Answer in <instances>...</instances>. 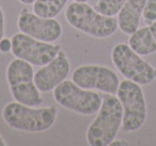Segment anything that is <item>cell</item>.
Segmentation results:
<instances>
[{"label":"cell","mask_w":156,"mask_h":146,"mask_svg":"<svg viewBox=\"0 0 156 146\" xmlns=\"http://www.w3.org/2000/svg\"><path fill=\"white\" fill-rule=\"evenodd\" d=\"M58 115L57 107H34L17 101L5 104L2 118L12 129L25 132H44L54 126Z\"/></svg>","instance_id":"obj_1"},{"label":"cell","mask_w":156,"mask_h":146,"mask_svg":"<svg viewBox=\"0 0 156 146\" xmlns=\"http://www.w3.org/2000/svg\"><path fill=\"white\" fill-rule=\"evenodd\" d=\"M123 124V107L119 98L107 94L103 103L87 129L86 140L90 146H108L115 141Z\"/></svg>","instance_id":"obj_2"},{"label":"cell","mask_w":156,"mask_h":146,"mask_svg":"<svg viewBox=\"0 0 156 146\" xmlns=\"http://www.w3.org/2000/svg\"><path fill=\"white\" fill-rule=\"evenodd\" d=\"M65 18L73 28L98 39H105L118 30V20L96 11L87 2L69 3L65 10Z\"/></svg>","instance_id":"obj_3"},{"label":"cell","mask_w":156,"mask_h":146,"mask_svg":"<svg viewBox=\"0 0 156 146\" xmlns=\"http://www.w3.org/2000/svg\"><path fill=\"white\" fill-rule=\"evenodd\" d=\"M32 65L20 58H15L7 68V81L15 101L29 107H40L44 99L34 83Z\"/></svg>","instance_id":"obj_4"},{"label":"cell","mask_w":156,"mask_h":146,"mask_svg":"<svg viewBox=\"0 0 156 146\" xmlns=\"http://www.w3.org/2000/svg\"><path fill=\"white\" fill-rule=\"evenodd\" d=\"M111 60L126 80L141 86L150 85L156 80V68L142 59L127 43H118L113 46Z\"/></svg>","instance_id":"obj_5"},{"label":"cell","mask_w":156,"mask_h":146,"mask_svg":"<svg viewBox=\"0 0 156 146\" xmlns=\"http://www.w3.org/2000/svg\"><path fill=\"white\" fill-rule=\"evenodd\" d=\"M117 97L123 107L124 132H135L142 128L147 120V109L141 85L125 79L120 82Z\"/></svg>","instance_id":"obj_6"},{"label":"cell","mask_w":156,"mask_h":146,"mask_svg":"<svg viewBox=\"0 0 156 146\" xmlns=\"http://www.w3.org/2000/svg\"><path fill=\"white\" fill-rule=\"evenodd\" d=\"M52 94L59 105L85 116L98 113L103 103V98L98 92L81 88L73 81L66 80L59 84Z\"/></svg>","instance_id":"obj_7"},{"label":"cell","mask_w":156,"mask_h":146,"mask_svg":"<svg viewBox=\"0 0 156 146\" xmlns=\"http://www.w3.org/2000/svg\"><path fill=\"white\" fill-rule=\"evenodd\" d=\"M11 39V52L15 58H20L37 67L49 63L61 51L58 44L41 41L23 32L15 33Z\"/></svg>","instance_id":"obj_8"},{"label":"cell","mask_w":156,"mask_h":146,"mask_svg":"<svg viewBox=\"0 0 156 146\" xmlns=\"http://www.w3.org/2000/svg\"><path fill=\"white\" fill-rule=\"evenodd\" d=\"M72 81L81 88L115 95L120 85L119 77L112 69L100 65H83L72 73Z\"/></svg>","instance_id":"obj_9"},{"label":"cell","mask_w":156,"mask_h":146,"mask_svg":"<svg viewBox=\"0 0 156 146\" xmlns=\"http://www.w3.org/2000/svg\"><path fill=\"white\" fill-rule=\"evenodd\" d=\"M17 27L20 32L28 35L34 39L54 43L62 36V25L55 18L39 16L23 8L17 18Z\"/></svg>","instance_id":"obj_10"},{"label":"cell","mask_w":156,"mask_h":146,"mask_svg":"<svg viewBox=\"0 0 156 146\" xmlns=\"http://www.w3.org/2000/svg\"><path fill=\"white\" fill-rule=\"evenodd\" d=\"M71 63L69 58L63 51H60L56 58L34 73L35 86L41 92H49L67 79Z\"/></svg>","instance_id":"obj_11"},{"label":"cell","mask_w":156,"mask_h":146,"mask_svg":"<svg viewBox=\"0 0 156 146\" xmlns=\"http://www.w3.org/2000/svg\"><path fill=\"white\" fill-rule=\"evenodd\" d=\"M147 0H127L118 13V26L125 35L130 36L139 28Z\"/></svg>","instance_id":"obj_12"},{"label":"cell","mask_w":156,"mask_h":146,"mask_svg":"<svg viewBox=\"0 0 156 146\" xmlns=\"http://www.w3.org/2000/svg\"><path fill=\"white\" fill-rule=\"evenodd\" d=\"M128 45L140 56H150L156 53V21L138 28L129 36Z\"/></svg>","instance_id":"obj_13"},{"label":"cell","mask_w":156,"mask_h":146,"mask_svg":"<svg viewBox=\"0 0 156 146\" xmlns=\"http://www.w3.org/2000/svg\"><path fill=\"white\" fill-rule=\"evenodd\" d=\"M69 0H37L33 3V12L46 18H55L61 13Z\"/></svg>","instance_id":"obj_14"},{"label":"cell","mask_w":156,"mask_h":146,"mask_svg":"<svg viewBox=\"0 0 156 146\" xmlns=\"http://www.w3.org/2000/svg\"><path fill=\"white\" fill-rule=\"evenodd\" d=\"M126 1L127 0H98L94 9L104 15L115 16Z\"/></svg>","instance_id":"obj_15"},{"label":"cell","mask_w":156,"mask_h":146,"mask_svg":"<svg viewBox=\"0 0 156 146\" xmlns=\"http://www.w3.org/2000/svg\"><path fill=\"white\" fill-rule=\"evenodd\" d=\"M142 17L147 25L156 21V0H147Z\"/></svg>","instance_id":"obj_16"},{"label":"cell","mask_w":156,"mask_h":146,"mask_svg":"<svg viewBox=\"0 0 156 146\" xmlns=\"http://www.w3.org/2000/svg\"><path fill=\"white\" fill-rule=\"evenodd\" d=\"M12 50V39L9 38H5L0 40V52L5 54V53H9Z\"/></svg>","instance_id":"obj_17"},{"label":"cell","mask_w":156,"mask_h":146,"mask_svg":"<svg viewBox=\"0 0 156 146\" xmlns=\"http://www.w3.org/2000/svg\"><path fill=\"white\" fill-rule=\"evenodd\" d=\"M5 37V13L0 8V40Z\"/></svg>","instance_id":"obj_18"},{"label":"cell","mask_w":156,"mask_h":146,"mask_svg":"<svg viewBox=\"0 0 156 146\" xmlns=\"http://www.w3.org/2000/svg\"><path fill=\"white\" fill-rule=\"evenodd\" d=\"M20 3H23V5L25 6H30V5H33V3L37 1V0H18Z\"/></svg>","instance_id":"obj_19"},{"label":"cell","mask_w":156,"mask_h":146,"mask_svg":"<svg viewBox=\"0 0 156 146\" xmlns=\"http://www.w3.org/2000/svg\"><path fill=\"white\" fill-rule=\"evenodd\" d=\"M110 145H128L127 142H123L122 140H119V141H112V143L110 144Z\"/></svg>","instance_id":"obj_20"},{"label":"cell","mask_w":156,"mask_h":146,"mask_svg":"<svg viewBox=\"0 0 156 146\" xmlns=\"http://www.w3.org/2000/svg\"><path fill=\"white\" fill-rule=\"evenodd\" d=\"M7 145V143L5 142V140L2 139V137L0 135V146H5Z\"/></svg>","instance_id":"obj_21"},{"label":"cell","mask_w":156,"mask_h":146,"mask_svg":"<svg viewBox=\"0 0 156 146\" xmlns=\"http://www.w3.org/2000/svg\"><path fill=\"white\" fill-rule=\"evenodd\" d=\"M74 1H76V2H88L89 0H74Z\"/></svg>","instance_id":"obj_22"}]
</instances>
